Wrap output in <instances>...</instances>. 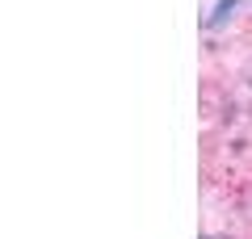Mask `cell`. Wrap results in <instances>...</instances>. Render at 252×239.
I'll return each mask as SVG.
<instances>
[{
  "label": "cell",
  "mask_w": 252,
  "mask_h": 239,
  "mask_svg": "<svg viewBox=\"0 0 252 239\" xmlns=\"http://www.w3.org/2000/svg\"><path fill=\"white\" fill-rule=\"evenodd\" d=\"M202 239H215V235H202Z\"/></svg>",
  "instance_id": "obj_1"
}]
</instances>
